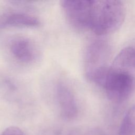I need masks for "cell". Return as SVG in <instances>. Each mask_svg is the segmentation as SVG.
<instances>
[{
	"label": "cell",
	"instance_id": "3",
	"mask_svg": "<svg viewBox=\"0 0 135 135\" xmlns=\"http://www.w3.org/2000/svg\"><path fill=\"white\" fill-rule=\"evenodd\" d=\"M92 1L64 0L61 7L70 24L78 28H90Z\"/></svg>",
	"mask_w": 135,
	"mask_h": 135
},
{
	"label": "cell",
	"instance_id": "1",
	"mask_svg": "<svg viewBox=\"0 0 135 135\" xmlns=\"http://www.w3.org/2000/svg\"><path fill=\"white\" fill-rule=\"evenodd\" d=\"M86 76L103 87L108 98L115 102L128 99L135 89V75L132 72L104 66L95 70Z\"/></svg>",
	"mask_w": 135,
	"mask_h": 135
},
{
	"label": "cell",
	"instance_id": "9",
	"mask_svg": "<svg viewBox=\"0 0 135 135\" xmlns=\"http://www.w3.org/2000/svg\"><path fill=\"white\" fill-rule=\"evenodd\" d=\"M1 135H25L23 131L16 127H10L6 129Z\"/></svg>",
	"mask_w": 135,
	"mask_h": 135
},
{
	"label": "cell",
	"instance_id": "7",
	"mask_svg": "<svg viewBox=\"0 0 135 135\" xmlns=\"http://www.w3.org/2000/svg\"><path fill=\"white\" fill-rule=\"evenodd\" d=\"M39 24L40 21L37 17L24 13L8 14L2 22V25L6 26H35Z\"/></svg>",
	"mask_w": 135,
	"mask_h": 135
},
{
	"label": "cell",
	"instance_id": "4",
	"mask_svg": "<svg viewBox=\"0 0 135 135\" xmlns=\"http://www.w3.org/2000/svg\"><path fill=\"white\" fill-rule=\"evenodd\" d=\"M9 49L16 60L25 63L34 62L38 55L35 43L29 38L23 36L12 39L9 43Z\"/></svg>",
	"mask_w": 135,
	"mask_h": 135
},
{
	"label": "cell",
	"instance_id": "5",
	"mask_svg": "<svg viewBox=\"0 0 135 135\" xmlns=\"http://www.w3.org/2000/svg\"><path fill=\"white\" fill-rule=\"evenodd\" d=\"M56 95L62 115L69 119L74 117L78 109L75 97L71 89L64 83H59L56 86Z\"/></svg>",
	"mask_w": 135,
	"mask_h": 135
},
{
	"label": "cell",
	"instance_id": "6",
	"mask_svg": "<svg viewBox=\"0 0 135 135\" xmlns=\"http://www.w3.org/2000/svg\"><path fill=\"white\" fill-rule=\"evenodd\" d=\"M110 67L118 70L131 72L135 68V49L132 47L122 49L114 58Z\"/></svg>",
	"mask_w": 135,
	"mask_h": 135
},
{
	"label": "cell",
	"instance_id": "2",
	"mask_svg": "<svg viewBox=\"0 0 135 135\" xmlns=\"http://www.w3.org/2000/svg\"><path fill=\"white\" fill-rule=\"evenodd\" d=\"M125 15L124 6L120 1H92L89 29L99 35L112 33L121 26Z\"/></svg>",
	"mask_w": 135,
	"mask_h": 135
},
{
	"label": "cell",
	"instance_id": "8",
	"mask_svg": "<svg viewBox=\"0 0 135 135\" xmlns=\"http://www.w3.org/2000/svg\"><path fill=\"white\" fill-rule=\"evenodd\" d=\"M135 132V105L131 107L126 114L121 124L119 134L130 135Z\"/></svg>",
	"mask_w": 135,
	"mask_h": 135
}]
</instances>
